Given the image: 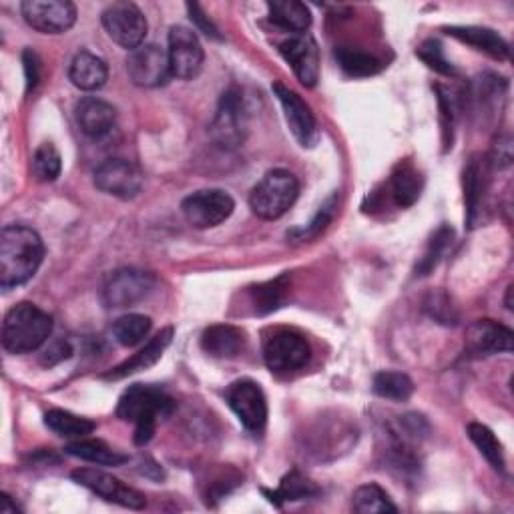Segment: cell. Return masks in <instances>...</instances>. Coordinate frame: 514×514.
<instances>
[{"label": "cell", "mask_w": 514, "mask_h": 514, "mask_svg": "<svg viewBox=\"0 0 514 514\" xmlns=\"http://www.w3.org/2000/svg\"><path fill=\"white\" fill-rule=\"evenodd\" d=\"M45 257L41 235L27 225H7L0 233V286L13 290L39 272Z\"/></svg>", "instance_id": "obj_1"}, {"label": "cell", "mask_w": 514, "mask_h": 514, "mask_svg": "<svg viewBox=\"0 0 514 514\" xmlns=\"http://www.w3.org/2000/svg\"><path fill=\"white\" fill-rule=\"evenodd\" d=\"M175 400L159 386L133 384L129 386L117 404V418L135 424V444L145 446L151 442L157 422L171 416Z\"/></svg>", "instance_id": "obj_2"}, {"label": "cell", "mask_w": 514, "mask_h": 514, "mask_svg": "<svg viewBox=\"0 0 514 514\" xmlns=\"http://www.w3.org/2000/svg\"><path fill=\"white\" fill-rule=\"evenodd\" d=\"M53 332V318L35 304L21 302L3 322V348L9 354H31L47 344Z\"/></svg>", "instance_id": "obj_3"}, {"label": "cell", "mask_w": 514, "mask_h": 514, "mask_svg": "<svg viewBox=\"0 0 514 514\" xmlns=\"http://www.w3.org/2000/svg\"><path fill=\"white\" fill-rule=\"evenodd\" d=\"M300 195V181L288 169L268 171L249 193L251 211L266 221L280 219L294 207Z\"/></svg>", "instance_id": "obj_4"}, {"label": "cell", "mask_w": 514, "mask_h": 514, "mask_svg": "<svg viewBox=\"0 0 514 514\" xmlns=\"http://www.w3.org/2000/svg\"><path fill=\"white\" fill-rule=\"evenodd\" d=\"M247 111L243 95L237 89H227L217 105L213 123L209 127L211 139L223 149H237L247 139Z\"/></svg>", "instance_id": "obj_5"}, {"label": "cell", "mask_w": 514, "mask_h": 514, "mask_svg": "<svg viewBox=\"0 0 514 514\" xmlns=\"http://www.w3.org/2000/svg\"><path fill=\"white\" fill-rule=\"evenodd\" d=\"M225 400L247 432L260 436L266 430L268 400L260 384L249 378L237 380L225 390Z\"/></svg>", "instance_id": "obj_6"}, {"label": "cell", "mask_w": 514, "mask_h": 514, "mask_svg": "<svg viewBox=\"0 0 514 514\" xmlns=\"http://www.w3.org/2000/svg\"><path fill=\"white\" fill-rule=\"evenodd\" d=\"M312 346L308 338L296 330H278L264 344V362L276 374H292L308 366Z\"/></svg>", "instance_id": "obj_7"}, {"label": "cell", "mask_w": 514, "mask_h": 514, "mask_svg": "<svg viewBox=\"0 0 514 514\" xmlns=\"http://www.w3.org/2000/svg\"><path fill=\"white\" fill-rule=\"evenodd\" d=\"M235 209L233 197L223 189H201L181 201L185 221L195 229H211L231 217Z\"/></svg>", "instance_id": "obj_8"}, {"label": "cell", "mask_w": 514, "mask_h": 514, "mask_svg": "<svg viewBox=\"0 0 514 514\" xmlns=\"http://www.w3.org/2000/svg\"><path fill=\"white\" fill-rule=\"evenodd\" d=\"M103 27L111 41L127 51H135L143 45L149 25L141 9L133 3H113L103 11Z\"/></svg>", "instance_id": "obj_9"}, {"label": "cell", "mask_w": 514, "mask_h": 514, "mask_svg": "<svg viewBox=\"0 0 514 514\" xmlns=\"http://www.w3.org/2000/svg\"><path fill=\"white\" fill-rule=\"evenodd\" d=\"M157 286V280L153 274L135 270V268H125L107 280L103 288V302L107 308L121 310V308H131L147 300Z\"/></svg>", "instance_id": "obj_10"}, {"label": "cell", "mask_w": 514, "mask_h": 514, "mask_svg": "<svg viewBox=\"0 0 514 514\" xmlns=\"http://www.w3.org/2000/svg\"><path fill=\"white\" fill-rule=\"evenodd\" d=\"M21 13L25 23L43 35L67 33L77 23V7L69 0H25Z\"/></svg>", "instance_id": "obj_11"}, {"label": "cell", "mask_w": 514, "mask_h": 514, "mask_svg": "<svg viewBox=\"0 0 514 514\" xmlns=\"http://www.w3.org/2000/svg\"><path fill=\"white\" fill-rule=\"evenodd\" d=\"M127 73L133 85L143 89H157L167 85L173 77L169 55L157 45H141L127 57Z\"/></svg>", "instance_id": "obj_12"}, {"label": "cell", "mask_w": 514, "mask_h": 514, "mask_svg": "<svg viewBox=\"0 0 514 514\" xmlns=\"http://www.w3.org/2000/svg\"><path fill=\"white\" fill-rule=\"evenodd\" d=\"M93 183L99 191L117 199H135L143 189V175L127 159H109L93 171Z\"/></svg>", "instance_id": "obj_13"}, {"label": "cell", "mask_w": 514, "mask_h": 514, "mask_svg": "<svg viewBox=\"0 0 514 514\" xmlns=\"http://www.w3.org/2000/svg\"><path fill=\"white\" fill-rule=\"evenodd\" d=\"M71 476L77 484L89 488L91 492L105 498L107 502H115L125 508H131V510H141L147 504V498L143 492L123 484L119 478H115L113 474H107L103 470L79 468Z\"/></svg>", "instance_id": "obj_14"}, {"label": "cell", "mask_w": 514, "mask_h": 514, "mask_svg": "<svg viewBox=\"0 0 514 514\" xmlns=\"http://www.w3.org/2000/svg\"><path fill=\"white\" fill-rule=\"evenodd\" d=\"M272 89L284 109L286 123L292 131V135L296 137V141L304 149L316 147L320 141V127H318V121H316L312 109L308 107V103L298 93L284 87L282 83H276Z\"/></svg>", "instance_id": "obj_15"}, {"label": "cell", "mask_w": 514, "mask_h": 514, "mask_svg": "<svg viewBox=\"0 0 514 514\" xmlns=\"http://www.w3.org/2000/svg\"><path fill=\"white\" fill-rule=\"evenodd\" d=\"M167 55L173 77L181 81L195 79L203 69V47L199 43V37L187 27H171Z\"/></svg>", "instance_id": "obj_16"}, {"label": "cell", "mask_w": 514, "mask_h": 514, "mask_svg": "<svg viewBox=\"0 0 514 514\" xmlns=\"http://www.w3.org/2000/svg\"><path fill=\"white\" fill-rule=\"evenodd\" d=\"M280 55L294 69L298 81L306 89H314L320 81V49L314 37L296 35L280 45Z\"/></svg>", "instance_id": "obj_17"}, {"label": "cell", "mask_w": 514, "mask_h": 514, "mask_svg": "<svg viewBox=\"0 0 514 514\" xmlns=\"http://www.w3.org/2000/svg\"><path fill=\"white\" fill-rule=\"evenodd\" d=\"M512 330L494 320H476L466 330V352L472 356H494L512 352Z\"/></svg>", "instance_id": "obj_18"}, {"label": "cell", "mask_w": 514, "mask_h": 514, "mask_svg": "<svg viewBox=\"0 0 514 514\" xmlns=\"http://www.w3.org/2000/svg\"><path fill=\"white\" fill-rule=\"evenodd\" d=\"M75 119L87 137L103 139L115 127L117 111L99 97H85L75 107Z\"/></svg>", "instance_id": "obj_19"}, {"label": "cell", "mask_w": 514, "mask_h": 514, "mask_svg": "<svg viewBox=\"0 0 514 514\" xmlns=\"http://www.w3.org/2000/svg\"><path fill=\"white\" fill-rule=\"evenodd\" d=\"M171 342H173V328H163L155 338L149 340V344L145 348H141L135 356H131L123 364L105 372L101 378L103 380H123L131 374L149 370L151 366H155L163 358V354H165V350L169 348Z\"/></svg>", "instance_id": "obj_20"}, {"label": "cell", "mask_w": 514, "mask_h": 514, "mask_svg": "<svg viewBox=\"0 0 514 514\" xmlns=\"http://www.w3.org/2000/svg\"><path fill=\"white\" fill-rule=\"evenodd\" d=\"M464 183V205H466V225L472 229L476 227L480 207L484 201L486 191V163L480 155L470 157V161L464 167L462 175Z\"/></svg>", "instance_id": "obj_21"}, {"label": "cell", "mask_w": 514, "mask_h": 514, "mask_svg": "<svg viewBox=\"0 0 514 514\" xmlns=\"http://www.w3.org/2000/svg\"><path fill=\"white\" fill-rule=\"evenodd\" d=\"M446 35H450L452 39L466 43L470 47H474L476 51L496 59V61H506L510 55L508 43L492 29H484V27H448L444 29Z\"/></svg>", "instance_id": "obj_22"}, {"label": "cell", "mask_w": 514, "mask_h": 514, "mask_svg": "<svg viewBox=\"0 0 514 514\" xmlns=\"http://www.w3.org/2000/svg\"><path fill=\"white\" fill-rule=\"evenodd\" d=\"M69 79L77 89L91 93L105 87L109 79V69L101 57L89 51H79L71 61Z\"/></svg>", "instance_id": "obj_23"}, {"label": "cell", "mask_w": 514, "mask_h": 514, "mask_svg": "<svg viewBox=\"0 0 514 514\" xmlns=\"http://www.w3.org/2000/svg\"><path fill=\"white\" fill-rule=\"evenodd\" d=\"M245 346V334L229 324L209 326L201 334V348L213 358H235Z\"/></svg>", "instance_id": "obj_24"}, {"label": "cell", "mask_w": 514, "mask_h": 514, "mask_svg": "<svg viewBox=\"0 0 514 514\" xmlns=\"http://www.w3.org/2000/svg\"><path fill=\"white\" fill-rule=\"evenodd\" d=\"M268 17L278 29L294 35H306L312 27V13L298 0H274L268 3Z\"/></svg>", "instance_id": "obj_25"}, {"label": "cell", "mask_w": 514, "mask_h": 514, "mask_svg": "<svg viewBox=\"0 0 514 514\" xmlns=\"http://www.w3.org/2000/svg\"><path fill=\"white\" fill-rule=\"evenodd\" d=\"M390 187L398 207H412L422 195L424 179L410 161H400L392 171Z\"/></svg>", "instance_id": "obj_26"}, {"label": "cell", "mask_w": 514, "mask_h": 514, "mask_svg": "<svg viewBox=\"0 0 514 514\" xmlns=\"http://www.w3.org/2000/svg\"><path fill=\"white\" fill-rule=\"evenodd\" d=\"M65 452L75 458H81V460H87L93 464H101V466H123L125 462H129L127 454L113 450L103 440L79 438V440L67 444Z\"/></svg>", "instance_id": "obj_27"}, {"label": "cell", "mask_w": 514, "mask_h": 514, "mask_svg": "<svg viewBox=\"0 0 514 514\" xmlns=\"http://www.w3.org/2000/svg\"><path fill=\"white\" fill-rule=\"evenodd\" d=\"M45 426L55 432L57 436H63V438H87L89 434H93L97 430V424L89 418H83V416H77L73 412H67V410H61V408H55V410H49L45 414Z\"/></svg>", "instance_id": "obj_28"}, {"label": "cell", "mask_w": 514, "mask_h": 514, "mask_svg": "<svg viewBox=\"0 0 514 514\" xmlns=\"http://www.w3.org/2000/svg\"><path fill=\"white\" fill-rule=\"evenodd\" d=\"M264 494L270 496V500L276 506H282V502H296V500H304V498H314L320 494V488L306 478L304 474H300L298 470H292L290 474H286L280 482V486L270 492L264 488Z\"/></svg>", "instance_id": "obj_29"}, {"label": "cell", "mask_w": 514, "mask_h": 514, "mask_svg": "<svg viewBox=\"0 0 514 514\" xmlns=\"http://www.w3.org/2000/svg\"><path fill=\"white\" fill-rule=\"evenodd\" d=\"M452 239H454V229L448 223H442L432 233V237L428 239V245H426L422 257H420L418 264H416V270H414L418 278L430 276L438 268V264L442 262V257H444L446 249L450 247Z\"/></svg>", "instance_id": "obj_30"}, {"label": "cell", "mask_w": 514, "mask_h": 514, "mask_svg": "<svg viewBox=\"0 0 514 514\" xmlns=\"http://www.w3.org/2000/svg\"><path fill=\"white\" fill-rule=\"evenodd\" d=\"M466 432H468V438L472 440V444L478 448V452L488 460V464H490L494 470L504 472V468H506L504 450H502V444H500V440L496 438V434H494L488 426L478 424V422L468 424Z\"/></svg>", "instance_id": "obj_31"}, {"label": "cell", "mask_w": 514, "mask_h": 514, "mask_svg": "<svg viewBox=\"0 0 514 514\" xmlns=\"http://www.w3.org/2000/svg\"><path fill=\"white\" fill-rule=\"evenodd\" d=\"M336 59H338V65L342 67V71L356 79L378 75L384 69V65L378 57L364 53L360 49L340 47V49H336Z\"/></svg>", "instance_id": "obj_32"}, {"label": "cell", "mask_w": 514, "mask_h": 514, "mask_svg": "<svg viewBox=\"0 0 514 514\" xmlns=\"http://www.w3.org/2000/svg\"><path fill=\"white\" fill-rule=\"evenodd\" d=\"M376 396L392 402H406L414 394V382L402 372H378L372 382Z\"/></svg>", "instance_id": "obj_33"}, {"label": "cell", "mask_w": 514, "mask_h": 514, "mask_svg": "<svg viewBox=\"0 0 514 514\" xmlns=\"http://www.w3.org/2000/svg\"><path fill=\"white\" fill-rule=\"evenodd\" d=\"M290 288V276H280L272 282L255 286L249 294H251V304L255 306L257 314H270L274 310H278L286 298V292Z\"/></svg>", "instance_id": "obj_34"}, {"label": "cell", "mask_w": 514, "mask_h": 514, "mask_svg": "<svg viewBox=\"0 0 514 514\" xmlns=\"http://www.w3.org/2000/svg\"><path fill=\"white\" fill-rule=\"evenodd\" d=\"M151 318L143 316V314H127L121 316L115 324H113V338L125 346V348H133L137 344H141L149 332H151Z\"/></svg>", "instance_id": "obj_35"}, {"label": "cell", "mask_w": 514, "mask_h": 514, "mask_svg": "<svg viewBox=\"0 0 514 514\" xmlns=\"http://www.w3.org/2000/svg\"><path fill=\"white\" fill-rule=\"evenodd\" d=\"M352 508L354 512L360 514H370V512H398V506L390 500L384 488L378 484H364L356 488L352 496Z\"/></svg>", "instance_id": "obj_36"}, {"label": "cell", "mask_w": 514, "mask_h": 514, "mask_svg": "<svg viewBox=\"0 0 514 514\" xmlns=\"http://www.w3.org/2000/svg\"><path fill=\"white\" fill-rule=\"evenodd\" d=\"M63 171L61 153L53 143H43L33 157V175L43 183H53Z\"/></svg>", "instance_id": "obj_37"}, {"label": "cell", "mask_w": 514, "mask_h": 514, "mask_svg": "<svg viewBox=\"0 0 514 514\" xmlns=\"http://www.w3.org/2000/svg\"><path fill=\"white\" fill-rule=\"evenodd\" d=\"M336 207H338V195H332V197L320 207V211L316 213V217H314L308 225L298 227V229H292V231L288 233V239H292V241H296V243H304V241L316 239V237L330 225V221L334 219Z\"/></svg>", "instance_id": "obj_38"}, {"label": "cell", "mask_w": 514, "mask_h": 514, "mask_svg": "<svg viewBox=\"0 0 514 514\" xmlns=\"http://www.w3.org/2000/svg\"><path fill=\"white\" fill-rule=\"evenodd\" d=\"M416 55H418V59H420L426 67H430L432 71H436V73H440V75L454 77V75L458 73L456 67L446 59L444 47H442L440 41H436V39L424 41V43L418 47Z\"/></svg>", "instance_id": "obj_39"}, {"label": "cell", "mask_w": 514, "mask_h": 514, "mask_svg": "<svg viewBox=\"0 0 514 514\" xmlns=\"http://www.w3.org/2000/svg\"><path fill=\"white\" fill-rule=\"evenodd\" d=\"M436 95H438V109H440V127H442V151H450L452 143H454V105L452 99L448 95V91L440 85L434 87Z\"/></svg>", "instance_id": "obj_40"}, {"label": "cell", "mask_w": 514, "mask_h": 514, "mask_svg": "<svg viewBox=\"0 0 514 514\" xmlns=\"http://www.w3.org/2000/svg\"><path fill=\"white\" fill-rule=\"evenodd\" d=\"M512 159H514V151H512L510 135H498L492 143L488 165H492L494 169H508L512 165Z\"/></svg>", "instance_id": "obj_41"}, {"label": "cell", "mask_w": 514, "mask_h": 514, "mask_svg": "<svg viewBox=\"0 0 514 514\" xmlns=\"http://www.w3.org/2000/svg\"><path fill=\"white\" fill-rule=\"evenodd\" d=\"M187 13H189V19H191V23L205 35V37H209V39H215V41H219L221 39V35H219V29L213 25V21L203 13V9L199 7V5H187Z\"/></svg>", "instance_id": "obj_42"}, {"label": "cell", "mask_w": 514, "mask_h": 514, "mask_svg": "<svg viewBox=\"0 0 514 514\" xmlns=\"http://www.w3.org/2000/svg\"><path fill=\"white\" fill-rule=\"evenodd\" d=\"M23 65H25V77H27V93L35 91L41 81V59L33 49H27L23 53Z\"/></svg>", "instance_id": "obj_43"}, {"label": "cell", "mask_w": 514, "mask_h": 514, "mask_svg": "<svg viewBox=\"0 0 514 514\" xmlns=\"http://www.w3.org/2000/svg\"><path fill=\"white\" fill-rule=\"evenodd\" d=\"M71 354H73V348H71V344L69 342H55L53 346H49L47 350H45V354H43V364L45 366H55V364H59V362H63V360H67V358H71Z\"/></svg>", "instance_id": "obj_44"}, {"label": "cell", "mask_w": 514, "mask_h": 514, "mask_svg": "<svg viewBox=\"0 0 514 514\" xmlns=\"http://www.w3.org/2000/svg\"><path fill=\"white\" fill-rule=\"evenodd\" d=\"M0 512L3 514H17V512H21V508L17 506V502L9 496V494H0Z\"/></svg>", "instance_id": "obj_45"}, {"label": "cell", "mask_w": 514, "mask_h": 514, "mask_svg": "<svg viewBox=\"0 0 514 514\" xmlns=\"http://www.w3.org/2000/svg\"><path fill=\"white\" fill-rule=\"evenodd\" d=\"M512 292H514V288L508 286V290H506V302H504V306H506L508 312H512Z\"/></svg>", "instance_id": "obj_46"}]
</instances>
